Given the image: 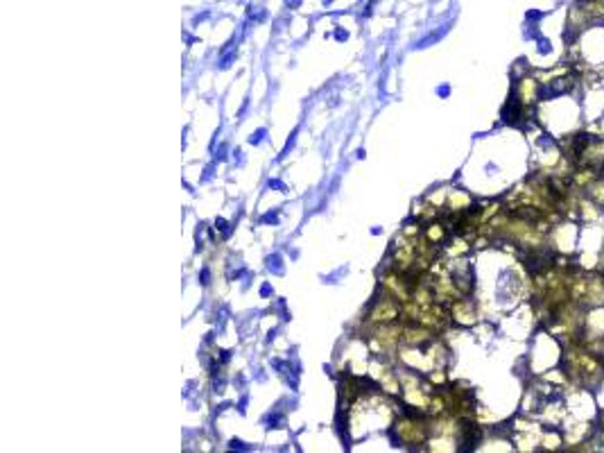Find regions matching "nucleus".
Instances as JSON below:
<instances>
[{
	"mask_svg": "<svg viewBox=\"0 0 604 453\" xmlns=\"http://www.w3.org/2000/svg\"><path fill=\"white\" fill-rule=\"evenodd\" d=\"M396 318H398L396 297H394V299H381V304H378L371 313L373 322H381V324H392Z\"/></svg>",
	"mask_w": 604,
	"mask_h": 453,
	"instance_id": "1",
	"label": "nucleus"
},
{
	"mask_svg": "<svg viewBox=\"0 0 604 453\" xmlns=\"http://www.w3.org/2000/svg\"><path fill=\"white\" fill-rule=\"evenodd\" d=\"M398 435L407 442H421L423 440V426L417 422H398Z\"/></svg>",
	"mask_w": 604,
	"mask_h": 453,
	"instance_id": "2",
	"label": "nucleus"
}]
</instances>
